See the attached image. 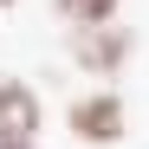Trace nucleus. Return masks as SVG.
Returning a JSON list of instances; mask_svg holds the SVG:
<instances>
[{
  "instance_id": "f257e3e1",
  "label": "nucleus",
  "mask_w": 149,
  "mask_h": 149,
  "mask_svg": "<svg viewBox=\"0 0 149 149\" xmlns=\"http://www.w3.org/2000/svg\"><path fill=\"white\" fill-rule=\"evenodd\" d=\"M65 123H71V136L91 143V149H117L123 136H130V104H123L117 91H84V97H71L65 104Z\"/></svg>"
},
{
  "instance_id": "f03ea898",
  "label": "nucleus",
  "mask_w": 149,
  "mask_h": 149,
  "mask_svg": "<svg viewBox=\"0 0 149 149\" xmlns=\"http://www.w3.org/2000/svg\"><path fill=\"white\" fill-rule=\"evenodd\" d=\"M136 52V33L117 26V19H97V26H71V65L91 71V78H117Z\"/></svg>"
},
{
  "instance_id": "7ed1b4c3",
  "label": "nucleus",
  "mask_w": 149,
  "mask_h": 149,
  "mask_svg": "<svg viewBox=\"0 0 149 149\" xmlns=\"http://www.w3.org/2000/svg\"><path fill=\"white\" fill-rule=\"evenodd\" d=\"M39 123H45V104H39V91L0 71V136H39Z\"/></svg>"
},
{
  "instance_id": "20e7f679",
  "label": "nucleus",
  "mask_w": 149,
  "mask_h": 149,
  "mask_svg": "<svg viewBox=\"0 0 149 149\" xmlns=\"http://www.w3.org/2000/svg\"><path fill=\"white\" fill-rule=\"evenodd\" d=\"M123 0H52V13L65 26H97V19H117Z\"/></svg>"
},
{
  "instance_id": "39448f33",
  "label": "nucleus",
  "mask_w": 149,
  "mask_h": 149,
  "mask_svg": "<svg viewBox=\"0 0 149 149\" xmlns=\"http://www.w3.org/2000/svg\"><path fill=\"white\" fill-rule=\"evenodd\" d=\"M0 149H45L39 136H0Z\"/></svg>"
},
{
  "instance_id": "423d86ee",
  "label": "nucleus",
  "mask_w": 149,
  "mask_h": 149,
  "mask_svg": "<svg viewBox=\"0 0 149 149\" xmlns=\"http://www.w3.org/2000/svg\"><path fill=\"white\" fill-rule=\"evenodd\" d=\"M0 7H19V0H0Z\"/></svg>"
}]
</instances>
